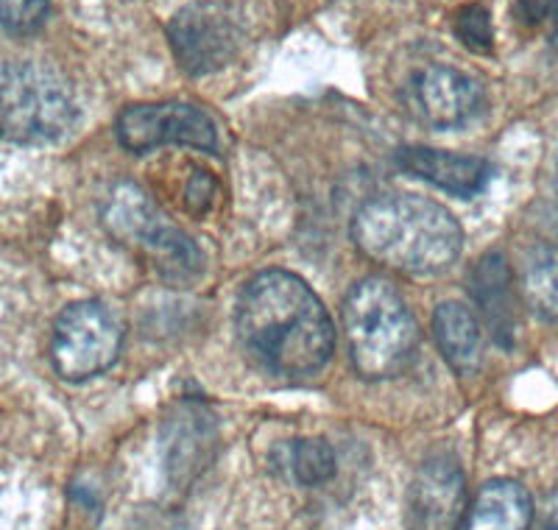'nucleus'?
Here are the masks:
<instances>
[{
	"instance_id": "f257e3e1",
	"label": "nucleus",
	"mask_w": 558,
	"mask_h": 530,
	"mask_svg": "<svg viewBox=\"0 0 558 530\" xmlns=\"http://www.w3.org/2000/svg\"><path fill=\"white\" fill-rule=\"evenodd\" d=\"M235 329L243 349L268 372L311 377L336 352V327L302 277L282 268L254 274L238 293Z\"/></svg>"
},
{
	"instance_id": "f03ea898",
	"label": "nucleus",
	"mask_w": 558,
	"mask_h": 530,
	"mask_svg": "<svg viewBox=\"0 0 558 530\" xmlns=\"http://www.w3.org/2000/svg\"><path fill=\"white\" fill-rule=\"evenodd\" d=\"M357 252L388 272L405 277H436L463 249V229L438 202L408 193L368 198L352 218Z\"/></svg>"
},
{
	"instance_id": "7ed1b4c3",
	"label": "nucleus",
	"mask_w": 558,
	"mask_h": 530,
	"mask_svg": "<svg viewBox=\"0 0 558 530\" xmlns=\"http://www.w3.org/2000/svg\"><path fill=\"white\" fill-rule=\"evenodd\" d=\"M343 338L363 380H391L411 369L418 352V324L402 293L383 277H366L343 299Z\"/></svg>"
},
{
	"instance_id": "20e7f679",
	"label": "nucleus",
	"mask_w": 558,
	"mask_h": 530,
	"mask_svg": "<svg viewBox=\"0 0 558 530\" xmlns=\"http://www.w3.org/2000/svg\"><path fill=\"white\" fill-rule=\"evenodd\" d=\"M76 120V95L59 70L34 59L0 64V140L48 146L73 132Z\"/></svg>"
},
{
	"instance_id": "39448f33",
	"label": "nucleus",
	"mask_w": 558,
	"mask_h": 530,
	"mask_svg": "<svg viewBox=\"0 0 558 530\" xmlns=\"http://www.w3.org/2000/svg\"><path fill=\"white\" fill-rule=\"evenodd\" d=\"M104 224L118 243L151 260L162 277L191 279L202 272L204 257L196 243L134 182H118L109 190Z\"/></svg>"
},
{
	"instance_id": "423d86ee",
	"label": "nucleus",
	"mask_w": 558,
	"mask_h": 530,
	"mask_svg": "<svg viewBox=\"0 0 558 530\" xmlns=\"http://www.w3.org/2000/svg\"><path fill=\"white\" fill-rule=\"evenodd\" d=\"M168 43L187 76H213L248 45V17L229 0H191L168 20Z\"/></svg>"
},
{
	"instance_id": "0eeeda50",
	"label": "nucleus",
	"mask_w": 558,
	"mask_h": 530,
	"mask_svg": "<svg viewBox=\"0 0 558 530\" xmlns=\"http://www.w3.org/2000/svg\"><path fill=\"white\" fill-rule=\"evenodd\" d=\"M123 349V322L96 299L73 302L59 313L51 333L53 372L68 383H84L109 372Z\"/></svg>"
},
{
	"instance_id": "6e6552de",
	"label": "nucleus",
	"mask_w": 558,
	"mask_h": 530,
	"mask_svg": "<svg viewBox=\"0 0 558 530\" xmlns=\"http://www.w3.org/2000/svg\"><path fill=\"white\" fill-rule=\"evenodd\" d=\"M114 137L126 152L146 154L162 146L216 152L218 129L202 107L184 101L129 104L114 120Z\"/></svg>"
},
{
	"instance_id": "1a4fd4ad",
	"label": "nucleus",
	"mask_w": 558,
	"mask_h": 530,
	"mask_svg": "<svg viewBox=\"0 0 558 530\" xmlns=\"http://www.w3.org/2000/svg\"><path fill=\"white\" fill-rule=\"evenodd\" d=\"M466 519V478L450 455L422 463L408 489V530H458Z\"/></svg>"
},
{
	"instance_id": "9d476101",
	"label": "nucleus",
	"mask_w": 558,
	"mask_h": 530,
	"mask_svg": "<svg viewBox=\"0 0 558 530\" xmlns=\"http://www.w3.org/2000/svg\"><path fill=\"white\" fill-rule=\"evenodd\" d=\"M413 104L427 127L458 129L486 107V93L481 82L466 76L463 70L450 64H430L413 79Z\"/></svg>"
},
{
	"instance_id": "9b49d317",
	"label": "nucleus",
	"mask_w": 558,
	"mask_h": 530,
	"mask_svg": "<svg viewBox=\"0 0 558 530\" xmlns=\"http://www.w3.org/2000/svg\"><path fill=\"white\" fill-rule=\"evenodd\" d=\"M218 447L216 419L198 402H182L173 408L162 430L166 472L177 489H187L213 463Z\"/></svg>"
},
{
	"instance_id": "f8f14e48",
	"label": "nucleus",
	"mask_w": 558,
	"mask_h": 530,
	"mask_svg": "<svg viewBox=\"0 0 558 530\" xmlns=\"http://www.w3.org/2000/svg\"><path fill=\"white\" fill-rule=\"evenodd\" d=\"M397 162H400L402 171L425 179V182L436 184L438 190L458 198H475L495 177V168L488 159L427 146L400 148Z\"/></svg>"
},
{
	"instance_id": "ddd939ff",
	"label": "nucleus",
	"mask_w": 558,
	"mask_h": 530,
	"mask_svg": "<svg viewBox=\"0 0 558 530\" xmlns=\"http://www.w3.org/2000/svg\"><path fill=\"white\" fill-rule=\"evenodd\" d=\"M470 293L495 341L511 347L517 335V291L514 274L500 252H488L477 260L470 277Z\"/></svg>"
},
{
	"instance_id": "4468645a",
	"label": "nucleus",
	"mask_w": 558,
	"mask_h": 530,
	"mask_svg": "<svg viewBox=\"0 0 558 530\" xmlns=\"http://www.w3.org/2000/svg\"><path fill=\"white\" fill-rule=\"evenodd\" d=\"M533 499L517 480H488L477 492L463 530H531Z\"/></svg>"
},
{
	"instance_id": "2eb2a0df",
	"label": "nucleus",
	"mask_w": 558,
	"mask_h": 530,
	"mask_svg": "<svg viewBox=\"0 0 558 530\" xmlns=\"http://www.w3.org/2000/svg\"><path fill=\"white\" fill-rule=\"evenodd\" d=\"M433 338L438 352L445 354L450 369L458 374L477 372L483 358L481 322L466 304L441 302L433 313Z\"/></svg>"
},
{
	"instance_id": "dca6fc26",
	"label": "nucleus",
	"mask_w": 558,
	"mask_h": 530,
	"mask_svg": "<svg viewBox=\"0 0 558 530\" xmlns=\"http://www.w3.org/2000/svg\"><path fill=\"white\" fill-rule=\"evenodd\" d=\"M522 293L536 316L558 324V246H539L527 254Z\"/></svg>"
},
{
	"instance_id": "f3484780",
	"label": "nucleus",
	"mask_w": 558,
	"mask_h": 530,
	"mask_svg": "<svg viewBox=\"0 0 558 530\" xmlns=\"http://www.w3.org/2000/svg\"><path fill=\"white\" fill-rule=\"evenodd\" d=\"M288 467L302 486H322L338 469L336 449L324 438H299L288 447Z\"/></svg>"
},
{
	"instance_id": "a211bd4d",
	"label": "nucleus",
	"mask_w": 558,
	"mask_h": 530,
	"mask_svg": "<svg viewBox=\"0 0 558 530\" xmlns=\"http://www.w3.org/2000/svg\"><path fill=\"white\" fill-rule=\"evenodd\" d=\"M456 37L461 39L463 48H470L475 53H488L495 48V26H492V14L481 3H470V7L458 9L456 20H452Z\"/></svg>"
},
{
	"instance_id": "6ab92c4d",
	"label": "nucleus",
	"mask_w": 558,
	"mask_h": 530,
	"mask_svg": "<svg viewBox=\"0 0 558 530\" xmlns=\"http://www.w3.org/2000/svg\"><path fill=\"white\" fill-rule=\"evenodd\" d=\"M51 9V0H0V26L14 34H28Z\"/></svg>"
},
{
	"instance_id": "aec40b11",
	"label": "nucleus",
	"mask_w": 558,
	"mask_h": 530,
	"mask_svg": "<svg viewBox=\"0 0 558 530\" xmlns=\"http://www.w3.org/2000/svg\"><path fill=\"white\" fill-rule=\"evenodd\" d=\"M517 12H520L522 23L536 26V23H545L547 17H558V0H520Z\"/></svg>"
},
{
	"instance_id": "412c9836",
	"label": "nucleus",
	"mask_w": 558,
	"mask_h": 530,
	"mask_svg": "<svg viewBox=\"0 0 558 530\" xmlns=\"http://www.w3.org/2000/svg\"><path fill=\"white\" fill-rule=\"evenodd\" d=\"M539 530H558L556 528V525H550V522H545V525H542V528Z\"/></svg>"
}]
</instances>
